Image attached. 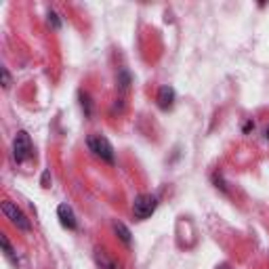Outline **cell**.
Listing matches in <instances>:
<instances>
[{"label": "cell", "instance_id": "cell-1", "mask_svg": "<svg viewBox=\"0 0 269 269\" xmlns=\"http://www.w3.org/2000/svg\"><path fill=\"white\" fill-rule=\"evenodd\" d=\"M156 208H158V198L151 196V194H141L133 202V214L139 221L149 219V217L156 212Z\"/></svg>", "mask_w": 269, "mask_h": 269}, {"label": "cell", "instance_id": "cell-2", "mask_svg": "<svg viewBox=\"0 0 269 269\" xmlns=\"http://www.w3.org/2000/svg\"><path fill=\"white\" fill-rule=\"evenodd\" d=\"M86 145H88V149H91L97 158L105 160L110 164L114 162V147H112V143H110L105 137H101V135H88Z\"/></svg>", "mask_w": 269, "mask_h": 269}, {"label": "cell", "instance_id": "cell-3", "mask_svg": "<svg viewBox=\"0 0 269 269\" xmlns=\"http://www.w3.org/2000/svg\"><path fill=\"white\" fill-rule=\"evenodd\" d=\"M3 212H5V217H7V219H9L13 225H15L17 229H21V232H30V229H32L30 219L23 214L21 208H17V204H13V202L5 200V202H3Z\"/></svg>", "mask_w": 269, "mask_h": 269}, {"label": "cell", "instance_id": "cell-4", "mask_svg": "<svg viewBox=\"0 0 269 269\" xmlns=\"http://www.w3.org/2000/svg\"><path fill=\"white\" fill-rule=\"evenodd\" d=\"M32 156V141L25 131H19L13 139V158L15 162H25Z\"/></svg>", "mask_w": 269, "mask_h": 269}, {"label": "cell", "instance_id": "cell-5", "mask_svg": "<svg viewBox=\"0 0 269 269\" xmlns=\"http://www.w3.org/2000/svg\"><path fill=\"white\" fill-rule=\"evenodd\" d=\"M57 217H59V221H61L63 227H68V229H76V227H78V221H76L74 210H72L70 204H59Z\"/></svg>", "mask_w": 269, "mask_h": 269}, {"label": "cell", "instance_id": "cell-6", "mask_svg": "<svg viewBox=\"0 0 269 269\" xmlns=\"http://www.w3.org/2000/svg\"><path fill=\"white\" fill-rule=\"evenodd\" d=\"M156 101H158V107L160 110H171L173 103H175V91H173L171 86H162L160 91H158Z\"/></svg>", "mask_w": 269, "mask_h": 269}, {"label": "cell", "instance_id": "cell-7", "mask_svg": "<svg viewBox=\"0 0 269 269\" xmlns=\"http://www.w3.org/2000/svg\"><path fill=\"white\" fill-rule=\"evenodd\" d=\"M95 261H97V265H99L101 269H122L120 263L114 259V257H110L105 250H97V252H95Z\"/></svg>", "mask_w": 269, "mask_h": 269}, {"label": "cell", "instance_id": "cell-8", "mask_svg": "<svg viewBox=\"0 0 269 269\" xmlns=\"http://www.w3.org/2000/svg\"><path fill=\"white\" fill-rule=\"evenodd\" d=\"M114 232L118 234V238L124 242L126 246L131 244V232H129V227H126L124 223H114Z\"/></svg>", "mask_w": 269, "mask_h": 269}, {"label": "cell", "instance_id": "cell-9", "mask_svg": "<svg viewBox=\"0 0 269 269\" xmlns=\"http://www.w3.org/2000/svg\"><path fill=\"white\" fill-rule=\"evenodd\" d=\"M0 242H3V248H5V254H7V257L13 261V263H19L17 261V254H15V250H13V246H11V242H9V238L7 236H0Z\"/></svg>", "mask_w": 269, "mask_h": 269}, {"label": "cell", "instance_id": "cell-10", "mask_svg": "<svg viewBox=\"0 0 269 269\" xmlns=\"http://www.w3.org/2000/svg\"><path fill=\"white\" fill-rule=\"evenodd\" d=\"M80 99H82V110H84V114H86V116H91V114H93V110H91V99H88V95H84V93H80Z\"/></svg>", "mask_w": 269, "mask_h": 269}, {"label": "cell", "instance_id": "cell-11", "mask_svg": "<svg viewBox=\"0 0 269 269\" xmlns=\"http://www.w3.org/2000/svg\"><path fill=\"white\" fill-rule=\"evenodd\" d=\"M48 23H50V25H53V30H59V28H61V21H59V15H57V13H55V11H50V13H48Z\"/></svg>", "mask_w": 269, "mask_h": 269}, {"label": "cell", "instance_id": "cell-12", "mask_svg": "<svg viewBox=\"0 0 269 269\" xmlns=\"http://www.w3.org/2000/svg\"><path fill=\"white\" fill-rule=\"evenodd\" d=\"M129 82H131V76H129V72H126V70H122V72H120V86H122V88H126V86H129Z\"/></svg>", "mask_w": 269, "mask_h": 269}, {"label": "cell", "instance_id": "cell-13", "mask_svg": "<svg viewBox=\"0 0 269 269\" xmlns=\"http://www.w3.org/2000/svg\"><path fill=\"white\" fill-rule=\"evenodd\" d=\"M3 86H5V88L11 86V74H9L7 68H3Z\"/></svg>", "mask_w": 269, "mask_h": 269}, {"label": "cell", "instance_id": "cell-14", "mask_svg": "<svg viewBox=\"0 0 269 269\" xmlns=\"http://www.w3.org/2000/svg\"><path fill=\"white\" fill-rule=\"evenodd\" d=\"M48 181H50V173H48V171H44V173H42V179H40L42 187H48Z\"/></svg>", "mask_w": 269, "mask_h": 269}, {"label": "cell", "instance_id": "cell-15", "mask_svg": "<svg viewBox=\"0 0 269 269\" xmlns=\"http://www.w3.org/2000/svg\"><path fill=\"white\" fill-rule=\"evenodd\" d=\"M219 269H227V265H221V267H219Z\"/></svg>", "mask_w": 269, "mask_h": 269}]
</instances>
